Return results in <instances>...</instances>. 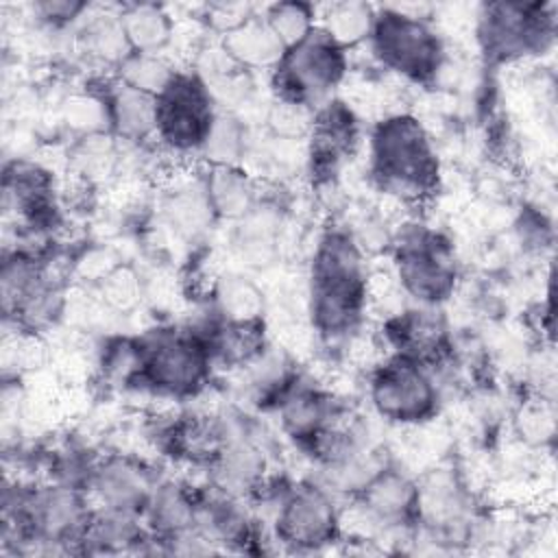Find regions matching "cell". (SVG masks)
<instances>
[{
	"mask_svg": "<svg viewBox=\"0 0 558 558\" xmlns=\"http://www.w3.org/2000/svg\"><path fill=\"white\" fill-rule=\"evenodd\" d=\"M377 7L366 2H336L325 9L318 26L344 50L366 44L375 24Z\"/></svg>",
	"mask_w": 558,
	"mask_h": 558,
	"instance_id": "23",
	"label": "cell"
},
{
	"mask_svg": "<svg viewBox=\"0 0 558 558\" xmlns=\"http://www.w3.org/2000/svg\"><path fill=\"white\" fill-rule=\"evenodd\" d=\"M211 314L227 323L264 320V294L244 275H225L211 286Z\"/></svg>",
	"mask_w": 558,
	"mask_h": 558,
	"instance_id": "22",
	"label": "cell"
},
{
	"mask_svg": "<svg viewBox=\"0 0 558 558\" xmlns=\"http://www.w3.org/2000/svg\"><path fill=\"white\" fill-rule=\"evenodd\" d=\"M111 135L129 144H140L155 137L157 96L135 89L120 78H113L102 89Z\"/></svg>",
	"mask_w": 558,
	"mask_h": 558,
	"instance_id": "18",
	"label": "cell"
},
{
	"mask_svg": "<svg viewBox=\"0 0 558 558\" xmlns=\"http://www.w3.org/2000/svg\"><path fill=\"white\" fill-rule=\"evenodd\" d=\"M554 405L549 401H530L519 412V432L530 442H543L554 438Z\"/></svg>",
	"mask_w": 558,
	"mask_h": 558,
	"instance_id": "31",
	"label": "cell"
},
{
	"mask_svg": "<svg viewBox=\"0 0 558 558\" xmlns=\"http://www.w3.org/2000/svg\"><path fill=\"white\" fill-rule=\"evenodd\" d=\"M307 140V172L312 181L329 183L360 142V120L347 102L331 98L314 109Z\"/></svg>",
	"mask_w": 558,
	"mask_h": 558,
	"instance_id": "13",
	"label": "cell"
},
{
	"mask_svg": "<svg viewBox=\"0 0 558 558\" xmlns=\"http://www.w3.org/2000/svg\"><path fill=\"white\" fill-rule=\"evenodd\" d=\"M163 211L177 231L190 235L203 231L216 218L201 179L194 187L183 185L170 192L163 203Z\"/></svg>",
	"mask_w": 558,
	"mask_h": 558,
	"instance_id": "24",
	"label": "cell"
},
{
	"mask_svg": "<svg viewBox=\"0 0 558 558\" xmlns=\"http://www.w3.org/2000/svg\"><path fill=\"white\" fill-rule=\"evenodd\" d=\"M201 181L216 218L242 220L257 205L255 183L240 166H207Z\"/></svg>",
	"mask_w": 558,
	"mask_h": 558,
	"instance_id": "20",
	"label": "cell"
},
{
	"mask_svg": "<svg viewBox=\"0 0 558 558\" xmlns=\"http://www.w3.org/2000/svg\"><path fill=\"white\" fill-rule=\"evenodd\" d=\"M366 44L381 68L416 85H432L447 59L445 41L432 22L395 7L375 11Z\"/></svg>",
	"mask_w": 558,
	"mask_h": 558,
	"instance_id": "6",
	"label": "cell"
},
{
	"mask_svg": "<svg viewBox=\"0 0 558 558\" xmlns=\"http://www.w3.org/2000/svg\"><path fill=\"white\" fill-rule=\"evenodd\" d=\"M366 392L375 414L392 425H423L440 408L436 371L399 353H390L373 366Z\"/></svg>",
	"mask_w": 558,
	"mask_h": 558,
	"instance_id": "9",
	"label": "cell"
},
{
	"mask_svg": "<svg viewBox=\"0 0 558 558\" xmlns=\"http://www.w3.org/2000/svg\"><path fill=\"white\" fill-rule=\"evenodd\" d=\"M275 499V538L283 547L318 551L340 541L342 514L331 488L303 480L279 488Z\"/></svg>",
	"mask_w": 558,
	"mask_h": 558,
	"instance_id": "10",
	"label": "cell"
},
{
	"mask_svg": "<svg viewBox=\"0 0 558 558\" xmlns=\"http://www.w3.org/2000/svg\"><path fill=\"white\" fill-rule=\"evenodd\" d=\"M349 72V50L338 46L320 26L283 50L270 70L277 102L314 111L333 98Z\"/></svg>",
	"mask_w": 558,
	"mask_h": 558,
	"instance_id": "4",
	"label": "cell"
},
{
	"mask_svg": "<svg viewBox=\"0 0 558 558\" xmlns=\"http://www.w3.org/2000/svg\"><path fill=\"white\" fill-rule=\"evenodd\" d=\"M85 11H89L87 2H74V0H44L33 4L35 17L50 26V28H63L76 22Z\"/></svg>",
	"mask_w": 558,
	"mask_h": 558,
	"instance_id": "32",
	"label": "cell"
},
{
	"mask_svg": "<svg viewBox=\"0 0 558 558\" xmlns=\"http://www.w3.org/2000/svg\"><path fill=\"white\" fill-rule=\"evenodd\" d=\"M353 499L362 506L364 514L384 530H418V482L390 462L379 469Z\"/></svg>",
	"mask_w": 558,
	"mask_h": 558,
	"instance_id": "15",
	"label": "cell"
},
{
	"mask_svg": "<svg viewBox=\"0 0 558 558\" xmlns=\"http://www.w3.org/2000/svg\"><path fill=\"white\" fill-rule=\"evenodd\" d=\"M220 48L244 72L272 70L283 54V44L259 15H246L240 24L222 33Z\"/></svg>",
	"mask_w": 558,
	"mask_h": 558,
	"instance_id": "19",
	"label": "cell"
},
{
	"mask_svg": "<svg viewBox=\"0 0 558 558\" xmlns=\"http://www.w3.org/2000/svg\"><path fill=\"white\" fill-rule=\"evenodd\" d=\"M63 122L68 129L81 133V137L89 135H111L109 126V109L102 92H81L65 100L63 105Z\"/></svg>",
	"mask_w": 558,
	"mask_h": 558,
	"instance_id": "28",
	"label": "cell"
},
{
	"mask_svg": "<svg viewBox=\"0 0 558 558\" xmlns=\"http://www.w3.org/2000/svg\"><path fill=\"white\" fill-rule=\"evenodd\" d=\"M100 292H102V299L113 307V310H120V312H126L131 307L137 305V301L142 299V286H140V279L137 275L118 264L102 281H100Z\"/></svg>",
	"mask_w": 558,
	"mask_h": 558,
	"instance_id": "30",
	"label": "cell"
},
{
	"mask_svg": "<svg viewBox=\"0 0 558 558\" xmlns=\"http://www.w3.org/2000/svg\"><path fill=\"white\" fill-rule=\"evenodd\" d=\"M272 412L279 416L283 436L292 440L294 447L310 453L318 438L349 410L331 392L314 386L301 373H296Z\"/></svg>",
	"mask_w": 558,
	"mask_h": 558,
	"instance_id": "12",
	"label": "cell"
},
{
	"mask_svg": "<svg viewBox=\"0 0 558 558\" xmlns=\"http://www.w3.org/2000/svg\"><path fill=\"white\" fill-rule=\"evenodd\" d=\"M381 336L390 353L412 357L434 371L453 353L451 331L440 307L412 305L390 314L381 325Z\"/></svg>",
	"mask_w": 558,
	"mask_h": 558,
	"instance_id": "14",
	"label": "cell"
},
{
	"mask_svg": "<svg viewBox=\"0 0 558 558\" xmlns=\"http://www.w3.org/2000/svg\"><path fill=\"white\" fill-rule=\"evenodd\" d=\"M140 375L133 392L185 401L211 381L214 357L198 325H159L137 336Z\"/></svg>",
	"mask_w": 558,
	"mask_h": 558,
	"instance_id": "3",
	"label": "cell"
},
{
	"mask_svg": "<svg viewBox=\"0 0 558 558\" xmlns=\"http://www.w3.org/2000/svg\"><path fill=\"white\" fill-rule=\"evenodd\" d=\"M81 41L89 57L111 63L113 68H118L131 54L129 41L120 24V13L94 15L92 20H87V24L83 26Z\"/></svg>",
	"mask_w": 558,
	"mask_h": 558,
	"instance_id": "25",
	"label": "cell"
},
{
	"mask_svg": "<svg viewBox=\"0 0 558 558\" xmlns=\"http://www.w3.org/2000/svg\"><path fill=\"white\" fill-rule=\"evenodd\" d=\"M392 266L399 288L414 305L440 307L460 283L453 242L427 225H408L392 240Z\"/></svg>",
	"mask_w": 558,
	"mask_h": 558,
	"instance_id": "5",
	"label": "cell"
},
{
	"mask_svg": "<svg viewBox=\"0 0 558 558\" xmlns=\"http://www.w3.org/2000/svg\"><path fill=\"white\" fill-rule=\"evenodd\" d=\"M157 447L174 462L209 469L225 442L222 414L185 412L163 423L157 434Z\"/></svg>",
	"mask_w": 558,
	"mask_h": 558,
	"instance_id": "17",
	"label": "cell"
},
{
	"mask_svg": "<svg viewBox=\"0 0 558 558\" xmlns=\"http://www.w3.org/2000/svg\"><path fill=\"white\" fill-rule=\"evenodd\" d=\"M266 24L279 37L283 48H290L305 39L318 26V11L316 7L299 0H286L268 4L262 13Z\"/></svg>",
	"mask_w": 558,
	"mask_h": 558,
	"instance_id": "26",
	"label": "cell"
},
{
	"mask_svg": "<svg viewBox=\"0 0 558 558\" xmlns=\"http://www.w3.org/2000/svg\"><path fill=\"white\" fill-rule=\"evenodd\" d=\"M144 523L153 543L170 545L205 541L198 536V486L179 480H159L150 504L144 512Z\"/></svg>",
	"mask_w": 558,
	"mask_h": 558,
	"instance_id": "16",
	"label": "cell"
},
{
	"mask_svg": "<svg viewBox=\"0 0 558 558\" xmlns=\"http://www.w3.org/2000/svg\"><path fill=\"white\" fill-rule=\"evenodd\" d=\"M220 109L196 70H177L157 94L155 137L177 157L201 155Z\"/></svg>",
	"mask_w": 558,
	"mask_h": 558,
	"instance_id": "8",
	"label": "cell"
},
{
	"mask_svg": "<svg viewBox=\"0 0 558 558\" xmlns=\"http://www.w3.org/2000/svg\"><path fill=\"white\" fill-rule=\"evenodd\" d=\"M157 484V473L144 460L126 453H109L98 456L87 482V495L98 508L144 519Z\"/></svg>",
	"mask_w": 558,
	"mask_h": 558,
	"instance_id": "11",
	"label": "cell"
},
{
	"mask_svg": "<svg viewBox=\"0 0 558 558\" xmlns=\"http://www.w3.org/2000/svg\"><path fill=\"white\" fill-rule=\"evenodd\" d=\"M174 68L161 57V54H144V52H131L118 68L116 78L122 83L148 92L157 96L168 81L174 76Z\"/></svg>",
	"mask_w": 558,
	"mask_h": 558,
	"instance_id": "29",
	"label": "cell"
},
{
	"mask_svg": "<svg viewBox=\"0 0 558 558\" xmlns=\"http://www.w3.org/2000/svg\"><path fill=\"white\" fill-rule=\"evenodd\" d=\"M371 301L366 251L342 227H329L316 242L307 275V314L325 342L351 338L364 323Z\"/></svg>",
	"mask_w": 558,
	"mask_h": 558,
	"instance_id": "1",
	"label": "cell"
},
{
	"mask_svg": "<svg viewBox=\"0 0 558 558\" xmlns=\"http://www.w3.org/2000/svg\"><path fill=\"white\" fill-rule=\"evenodd\" d=\"M475 33L488 65L541 57L556 41V7L545 2H488L480 7Z\"/></svg>",
	"mask_w": 558,
	"mask_h": 558,
	"instance_id": "7",
	"label": "cell"
},
{
	"mask_svg": "<svg viewBox=\"0 0 558 558\" xmlns=\"http://www.w3.org/2000/svg\"><path fill=\"white\" fill-rule=\"evenodd\" d=\"M368 174L384 194L408 205H418L438 190L440 157L416 116L399 111L375 122L368 137Z\"/></svg>",
	"mask_w": 558,
	"mask_h": 558,
	"instance_id": "2",
	"label": "cell"
},
{
	"mask_svg": "<svg viewBox=\"0 0 558 558\" xmlns=\"http://www.w3.org/2000/svg\"><path fill=\"white\" fill-rule=\"evenodd\" d=\"M244 150L246 133L242 122L235 116L220 111L198 157H203L207 166H238Z\"/></svg>",
	"mask_w": 558,
	"mask_h": 558,
	"instance_id": "27",
	"label": "cell"
},
{
	"mask_svg": "<svg viewBox=\"0 0 558 558\" xmlns=\"http://www.w3.org/2000/svg\"><path fill=\"white\" fill-rule=\"evenodd\" d=\"M120 24L131 52L144 54H161L174 33V24L168 11L161 4L150 2H135L122 7Z\"/></svg>",
	"mask_w": 558,
	"mask_h": 558,
	"instance_id": "21",
	"label": "cell"
}]
</instances>
